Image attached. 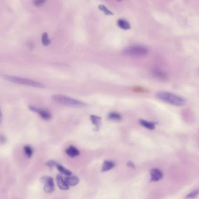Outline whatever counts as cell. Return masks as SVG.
<instances>
[{"mask_svg": "<svg viewBox=\"0 0 199 199\" xmlns=\"http://www.w3.org/2000/svg\"><path fill=\"white\" fill-rule=\"evenodd\" d=\"M3 78L4 79L7 80L8 82L18 84V85L30 86V87L39 88V89H44L46 87V86L44 84L34 80L30 79H27V78L16 76H11V75H4Z\"/></svg>", "mask_w": 199, "mask_h": 199, "instance_id": "6da1fadb", "label": "cell"}, {"mask_svg": "<svg viewBox=\"0 0 199 199\" xmlns=\"http://www.w3.org/2000/svg\"><path fill=\"white\" fill-rule=\"evenodd\" d=\"M156 97L164 102L175 106H182L186 103L183 98L170 92L159 91L156 94Z\"/></svg>", "mask_w": 199, "mask_h": 199, "instance_id": "7a4b0ae2", "label": "cell"}, {"mask_svg": "<svg viewBox=\"0 0 199 199\" xmlns=\"http://www.w3.org/2000/svg\"><path fill=\"white\" fill-rule=\"evenodd\" d=\"M51 98L55 102L65 106L71 107H83L86 105L85 102L63 94H54L51 96Z\"/></svg>", "mask_w": 199, "mask_h": 199, "instance_id": "3957f363", "label": "cell"}, {"mask_svg": "<svg viewBox=\"0 0 199 199\" xmlns=\"http://www.w3.org/2000/svg\"><path fill=\"white\" fill-rule=\"evenodd\" d=\"M148 49L143 46H133L124 49L122 53L126 56L135 58L146 57L148 54Z\"/></svg>", "mask_w": 199, "mask_h": 199, "instance_id": "277c9868", "label": "cell"}, {"mask_svg": "<svg viewBox=\"0 0 199 199\" xmlns=\"http://www.w3.org/2000/svg\"><path fill=\"white\" fill-rule=\"evenodd\" d=\"M29 108L30 110L36 113L37 114H39L40 116V117L43 120H46V121H48L51 119V114L48 111L43 109V108H39L36 107H34L33 105H30L29 107Z\"/></svg>", "mask_w": 199, "mask_h": 199, "instance_id": "5b68a950", "label": "cell"}, {"mask_svg": "<svg viewBox=\"0 0 199 199\" xmlns=\"http://www.w3.org/2000/svg\"><path fill=\"white\" fill-rule=\"evenodd\" d=\"M41 182L44 185V190L46 193H51L54 190L55 186L53 179L50 176H43L41 179Z\"/></svg>", "mask_w": 199, "mask_h": 199, "instance_id": "8992f818", "label": "cell"}, {"mask_svg": "<svg viewBox=\"0 0 199 199\" xmlns=\"http://www.w3.org/2000/svg\"><path fill=\"white\" fill-rule=\"evenodd\" d=\"M150 176L151 182H158L163 178V174L159 169L153 168L150 170Z\"/></svg>", "mask_w": 199, "mask_h": 199, "instance_id": "52a82bcc", "label": "cell"}, {"mask_svg": "<svg viewBox=\"0 0 199 199\" xmlns=\"http://www.w3.org/2000/svg\"><path fill=\"white\" fill-rule=\"evenodd\" d=\"M151 72L154 77L157 78V79L161 80H165L167 79L168 75L161 69L154 68L153 69Z\"/></svg>", "mask_w": 199, "mask_h": 199, "instance_id": "ba28073f", "label": "cell"}, {"mask_svg": "<svg viewBox=\"0 0 199 199\" xmlns=\"http://www.w3.org/2000/svg\"><path fill=\"white\" fill-rule=\"evenodd\" d=\"M56 181H57V185L61 190H68L69 188L68 185L67 183V182H65V179H63V176L61 175H57Z\"/></svg>", "mask_w": 199, "mask_h": 199, "instance_id": "9c48e42d", "label": "cell"}, {"mask_svg": "<svg viewBox=\"0 0 199 199\" xmlns=\"http://www.w3.org/2000/svg\"><path fill=\"white\" fill-rule=\"evenodd\" d=\"M65 181L69 186H75L79 182V179L76 176H67L65 178Z\"/></svg>", "mask_w": 199, "mask_h": 199, "instance_id": "30bf717a", "label": "cell"}, {"mask_svg": "<svg viewBox=\"0 0 199 199\" xmlns=\"http://www.w3.org/2000/svg\"><path fill=\"white\" fill-rule=\"evenodd\" d=\"M66 153L68 155L69 157H70L71 158H74V157L78 156L80 154V152L78 148H76L73 146H71L67 149Z\"/></svg>", "mask_w": 199, "mask_h": 199, "instance_id": "8fae6325", "label": "cell"}, {"mask_svg": "<svg viewBox=\"0 0 199 199\" xmlns=\"http://www.w3.org/2000/svg\"><path fill=\"white\" fill-rule=\"evenodd\" d=\"M115 166V163L111 161H104L102 165L101 172H105L112 170Z\"/></svg>", "mask_w": 199, "mask_h": 199, "instance_id": "7c38bea8", "label": "cell"}, {"mask_svg": "<svg viewBox=\"0 0 199 199\" xmlns=\"http://www.w3.org/2000/svg\"><path fill=\"white\" fill-rule=\"evenodd\" d=\"M140 124L149 130H153L155 128V123L144 120H139Z\"/></svg>", "mask_w": 199, "mask_h": 199, "instance_id": "4fadbf2b", "label": "cell"}, {"mask_svg": "<svg viewBox=\"0 0 199 199\" xmlns=\"http://www.w3.org/2000/svg\"><path fill=\"white\" fill-rule=\"evenodd\" d=\"M117 25L123 30H129L131 29V25L125 19H120L117 21Z\"/></svg>", "mask_w": 199, "mask_h": 199, "instance_id": "5bb4252c", "label": "cell"}, {"mask_svg": "<svg viewBox=\"0 0 199 199\" xmlns=\"http://www.w3.org/2000/svg\"><path fill=\"white\" fill-rule=\"evenodd\" d=\"M90 120L93 125L96 126L97 129H99L101 124V118L97 115H92L90 116Z\"/></svg>", "mask_w": 199, "mask_h": 199, "instance_id": "9a60e30c", "label": "cell"}, {"mask_svg": "<svg viewBox=\"0 0 199 199\" xmlns=\"http://www.w3.org/2000/svg\"><path fill=\"white\" fill-rule=\"evenodd\" d=\"M58 170L62 174H63L66 176H71L72 175V173L71 171H69L68 169L65 168L64 166H63V165H60V164H57L56 166Z\"/></svg>", "mask_w": 199, "mask_h": 199, "instance_id": "2e32d148", "label": "cell"}, {"mask_svg": "<svg viewBox=\"0 0 199 199\" xmlns=\"http://www.w3.org/2000/svg\"><path fill=\"white\" fill-rule=\"evenodd\" d=\"M108 119L113 121H120L122 119L121 114L117 112H111L108 115Z\"/></svg>", "mask_w": 199, "mask_h": 199, "instance_id": "e0dca14e", "label": "cell"}, {"mask_svg": "<svg viewBox=\"0 0 199 199\" xmlns=\"http://www.w3.org/2000/svg\"><path fill=\"white\" fill-rule=\"evenodd\" d=\"M23 151H24V153L25 154V155L28 158H30L33 154V150L32 147L29 145L25 146L23 147Z\"/></svg>", "mask_w": 199, "mask_h": 199, "instance_id": "ac0fdd59", "label": "cell"}, {"mask_svg": "<svg viewBox=\"0 0 199 199\" xmlns=\"http://www.w3.org/2000/svg\"><path fill=\"white\" fill-rule=\"evenodd\" d=\"M41 42L43 45L44 46H49L51 43V40L49 39L47 33H44L41 36Z\"/></svg>", "mask_w": 199, "mask_h": 199, "instance_id": "d6986e66", "label": "cell"}, {"mask_svg": "<svg viewBox=\"0 0 199 199\" xmlns=\"http://www.w3.org/2000/svg\"><path fill=\"white\" fill-rule=\"evenodd\" d=\"M199 194V189H197L191 192L190 193L188 194L185 196V199H193L196 197Z\"/></svg>", "mask_w": 199, "mask_h": 199, "instance_id": "ffe728a7", "label": "cell"}, {"mask_svg": "<svg viewBox=\"0 0 199 199\" xmlns=\"http://www.w3.org/2000/svg\"><path fill=\"white\" fill-rule=\"evenodd\" d=\"M98 8H99L100 10H101V11L103 12L107 15H114V13L112 12L110 10H109L108 8L104 5L98 6Z\"/></svg>", "mask_w": 199, "mask_h": 199, "instance_id": "44dd1931", "label": "cell"}, {"mask_svg": "<svg viewBox=\"0 0 199 199\" xmlns=\"http://www.w3.org/2000/svg\"><path fill=\"white\" fill-rule=\"evenodd\" d=\"M57 164H57V162L55 161H53V160H50V161H47L46 163V165L48 168H50L51 169L54 168V166H57Z\"/></svg>", "mask_w": 199, "mask_h": 199, "instance_id": "7402d4cb", "label": "cell"}, {"mask_svg": "<svg viewBox=\"0 0 199 199\" xmlns=\"http://www.w3.org/2000/svg\"><path fill=\"white\" fill-rule=\"evenodd\" d=\"M46 0H34L33 4L37 7H39L43 6L46 2Z\"/></svg>", "mask_w": 199, "mask_h": 199, "instance_id": "603a6c76", "label": "cell"}, {"mask_svg": "<svg viewBox=\"0 0 199 199\" xmlns=\"http://www.w3.org/2000/svg\"><path fill=\"white\" fill-rule=\"evenodd\" d=\"M6 142V137L3 135H0V142L2 144L5 143Z\"/></svg>", "mask_w": 199, "mask_h": 199, "instance_id": "cb8c5ba5", "label": "cell"}, {"mask_svg": "<svg viewBox=\"0 0 199 199\" xmlns=\"http://www.w3.org/2000/svg\"><path fill=\"white\" fill-rule=\"evenodd\" d=\"M127 165H128L129 167H130V168H132V169H135V164H133V163L132 162V161H130L128 162Z\"/></svg>", "mask_w": 199, "mask_h": 199, "instance_id": "d4e9b609", "label": "cell"}, {"mask_svg": "<svg viewBox=\"0 0 199 199\" xmlns=\"http://www.w3.org/2000/svg\"><path fill=\"white\" fill-rule=\"evenodd\" d=\"M2 114L1 110L0 109V124L2 122Z\"/></svg>", "mask_w": 199, "mask_h": 199, "instance_id": "484cf974", "label": "cell"}, {"mask_svg": "<svg viewBox=\"0 0 199 199\" xmlns=\"http://www.w3.org/2000/svg\"><path fill=\"white\" fill-rule=\"evenodd\" d=\"M117 1H121L122 0H117Z\"/></svg>", "mask_w": 199, "mask_h": 199, "instance_id": "4316f807", "label": "cell"}]
</instances>
